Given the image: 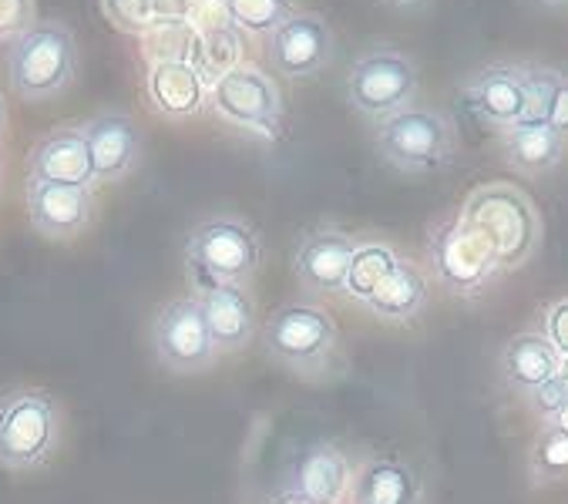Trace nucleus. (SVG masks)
<instances>
[{"label":"nucleus","mask_w":568,"mask_h":504,"mask_svg":"<svg viewBox=\"0 0 568 504\" xmlns=\"http://www.w3.org/2000/svg\"><path fill=\"white\" fill-rule=\"evenodd\" d=\"M333 54V34L320 14H293L270 34V61L283 78H310Z\"/></svg>","instance_id":"dca6fc26"},{"label":"nucleus","mask_w":568,"mask_h":504,"mask_svg":"<svg viewBox=\"0 0 568 504\" xmlns=\"http://www.w3.org/2000/svg\"><path fill=\"white\" fill-rule=\"evenodd\" d=\"M558 366H561V356L541 333L511 336L498 356V370H501L505 387L521 394V397H528L535 387L551 381V376L558 373Z\"/></svg>","instance_id":"6ab92c4d"},{"label":"nucleus","mask_w":568,"mask_h":504,"mask_svg":"<svg viewBox=\"0 0 568 504\" xmlns=\"http://www.w3.org/2000/svg\"><path fill=\"white\" fill-rule=\"evenodd\" d=\"M505 159L525 175H545L561 162L565 142L551 124H515L505 132Z\"/></svg>","instance_id":"5701e85b"},{"label":"nucleus","mask_w":568,"mask_h":504,"mask_svg":"<svg viewBox=\"0 0 568 504\" xmlns=\"http://www.w3.org/2000/svg\"><path fill=\"white\" fill-rule=\"evenodd\" d=\"M521 81H525V118L518 124H548L555 94L565 78L551 68H521Z\"/></svg>","instance_id":"cd10ccee"},{"label":"nucleus","mask_w":568,"mask_h":504,"mask_svg":"<svg viewBox=\"0 0 568 504\" xmlns=\"http://www.w3.org/2000/svg\"><path fill=\"white\" fill-rule=\"evenodd\" d=\"M430 270L447 293L462 300L485 296L501 273L491 245L465 219L444 222L430 232Z\"/></svg>","instance_id":"423d86ee"},{"label":"nucleus","mask_w":568,"mask_h":504,"mask_svg":"<svg viewBox=\"0 0 568 504\" xmlns=\"http://www.w3.org/2000/svg\"><path fill=\"white\" fill-rule=\"evenodd\" d=\"M397 266H400V256L394 252V245H387L381 239L357 242L354 260H351V273H347V296L367 303L387 283V276Z\"/></svg>","instance_id":"393cba45"},{"label":"nucleus","mask_w":568,"mask_h":504,"mask_svg":"<svg viewBox=\"0 0 568 504\" xmlns=\"http://www.w3.org/2000/svg\"><path fill=\"white\" fill-rule=\"evenodd\" d=\"M528 407H531V414H538L541 421H555L565 407H568V381L561 373H555L551 381H545L541 387H535L528 397Z\"/></svg>","instance_id":"c756f323"},{"label":"nucleus","mask_w":568,"mask_h":504,"mask_svg":"<svg viewBox=\"0 0 568 504\" xmlns=\"http://www.w3.org/2000/svg\"><path fill=\"white\" fill-rule=\"evenodd\" d=\"M377 152L387 165L407 175L440 169L454 155V124L430 108H404L381 121Z\"/></svg>","instance_id":"39448f33"},{"label":"nucleus","mask_w":568,"mask_h":504,"mask_svg":"<svg viewBox=\"0 0 568 504\" xmlns=\"http://www.w3.org/2000/svg\"><path fill=\"white\" fill-rule=\"evenodd\" d=\"M551 129L565 139L568 135V78L561 81L558 94H555V104H551V118H548Z\"/></svg>","instance_id":"473e14b6"},{"label":"nucleus","mask_w":568,"mask_h":504,"mask_svg":"<svg viewBox=\"0 0 568 504\" xmlns=\"http://www.w3.org/2000/svg\"><path fill=\"white\" fill-rule=\"evenodd\" d=\"M551 427H558V431H565V434H568V407H565V411H561V414L551 421Z\"/></svg>","instance_id":"f704fd0d"},{"label":"nucleus","mask_w":568,"mask_h":504,"mask_svg":"<svg viewBox=\"0 0 568 504\" xmlns=\"http://www.w3.org/2000/svg\"><path fill=\"white\" fill-rule=\"evenodd\" d=\"M31 0H0V41L21 38L31 31Z\"/></svg>","instance_id":"7c9ffc66"},{"label":"nucleus","mask_w":568,"mask_h":504,"mask_svg":"<svg viewBox=\"0 0 568 504\" xmlns=\"http://www.w3.org/2000/svg\"><path fill=\"white\" fill-rule=\"evenodd\" d=\"M28 212L41 235L68 239L78 235L91 219V192L84 185H58V182H31L28 185Z\"/></svg>","instance_id":"a211bd4d"},{"label":"nucleus","mask_w":568,"mask_h":504,"mask_svg":"<svg viewBox=\"0 0 568 504\" xmlns=\"http://www.w3.org/2000/svg\"><path fill=\"white\" fill-rule=\"evenodd\" d=\"M357 242L339 225H316L296 245V280L313 296H336L347 293V273Z\"/></svg>","instance_id":"f8f14e48"},{"label":"nucleus","mask_w":568,"mask_h":504,"mask_svg":"<svg viewBox=\"0 0 568 504\" xmlns=\"http://www.w3.org/2000/svg\"><path fill=\"white\" fill-rule=\"evenodd\" d=\"M427 300H430V286H427L424 273H420L414 263L400 260V266L387 276V283H384L364 306H367L371 316H377L381 323L400 326V323L417 320V316L424 313Z\"/></svg>","instance_id":"4be33fe9"},{"label":"nucleus","mask_w":568,"mask_h":504,"mask_svg":"<svg viewBox=\"0 0 568 504\" xmlns=\"http://www.w3.org/2000/svg\"><path fill=\"white\" fill-rule=\"evenodd\" d=\"M74 68H78L74 38L61 24H34L31 31H24L14 41L8 61L11 88L28 101H48L61 94L71 84Z\"/></svg>","instance_id":"20e7f679"},{"label":"nucleus","mask_w":568,"mask_h":504,"mask_svg":"<svg viewBox=\"0 0 568 504\" xmlns=\"http://www.w3.org/2000/svg\"><path fill=\"white\" fill-rule=\"evenodd\" d=\"M88 142L91 175L94 182H119L125 179L142 155V132L139 124L122 111H104L91 118L81 129Z\"/></svg>","instance_id":"4468645a"},{"label":"nucleus","mask_w":568,"mask_h":504,"mask_svg":"<svg viewBox=\"0 0 568 504\" xmlns=\"http://www.w3.org/2000/svg\"><path fill=\"white\" fill-rule=\"evenodd\" d=\"M465 101H468V108L485 124H495V129H505V132L515 129V124L525 118V81H521V68H511V64L485 68L465 88Z\"/></svg>","instance_id":"f3484780"},{"label":"nucleus","mask_w":568,"mask_h":504,"mask_svg":"<svg viewBox=\"0 0 568 504\" xmlns=\"http://www.w3.org/2000/svg\"><path fill=\"white\" fill-rule=\"evenodd\" d=\"M558 356H568V300H558L545 310V333H541Z\"/></svg>","instance_id":"2f4dec72"},{"label":"nucleus","mask_w":568,"mask_h":504,"mask_svg":"<svg viewBox=\"0 0 568 504\" xmlns=\"http://www.w3.org/2000/svg\"><path fill=\"white\" fill-rule=\"evenodd\" d=\"M215 114L225 121L243 124V129L256 132H280V118H283V98L280 88L273 84L270 74L260 68H236L225 78H219L209 88Z\"/></svg>","instance_id":"9b49d317"},{"label":"nucleus","mask_w":568,"mask_h":504,"mask_svg":"<svg viewBox=\"0 0 568 504\" xmlns=\"http://www.w3.org/2000/svg\"><path fill=\"white\" fill-rule=\"evenodd\" d=\"M545 4H568V0H545Z\"/></svg>","instance_id":"4c0bfd02"},{"label":"nucleus","mask_w":568,"mask_h":504,"mask_svg":"<svg viewBox=\"0 0 568 504\" xmlns=\"http://www.w3.org/2000/svg\"><path fill=\"white\" fill-rule=\"evenodd\" d=\"M4 121H8V108H4V98H0V132H4Z\"/></svg>","instance_id":"c9c22d12"},{"label":"nucleus","mask_w":568,"mask_h":504,"mask_svg":"<svg viewBox=\"0 0 568 504\" xmlns=\"http://www.w3.org/2000/svg\"><path fill=\"white\" fill-rule=\"evenodd\" d=\"M209 336L215 343L219 353H236L246 350L256 333H260V313H256V300L250 293L246 283H215L202 293H195Z\"/></svg>","instance_id":"ddd939ff"},{"label":"nucleus","mask_w":568,"mask_h":504,"mask_svg":"<svg viewBox=\"0 0 568 504\" xmlns=\"http://www.w3.org/2000/svg\"><path fill=\"white\" fill-rule=\"evenodd\" d=\"M462 219L491 245L501 270H518L538 252L541 219L518 185H481L478 192L468 195Z\"/></svg>","instance_id":"f03ea898"},{"label":"nucleus","mask_w":568,"mask_h":504,"mask_svg":"<svg viewBox=\"0 0 568 504\" xmlns=\"http://www.w3.org/2000/svg\"><path fill=\"white\" fill-rule=\"evenodd\" d=\"M558 373H561L565 381H568V356H561V366H558Z\"/></svg>","instance_id":"e433bc0d"},{"label":"nucleus","mask_w":568,"mask_h":504,"mask_svg":"<svg viewBox=\"0 0 568 504\" xmlns=\"http://www.w3.org/2000/svg\"><path fill=\"white\" fill-rule=\"evenodd\" d=\"M263 350L273 363L310 384H326L347 366V353L333 316L306 300L286 303L270 316L263 330Z\"/></svg>","instance_id":"f257e3e1"},{"label":"nucleus","mask_w":568,"mask_h":504,"mask_svg":"<svg viewBox=\"0 0 568 504\" xmlns=\"http://www.w3.org/2000/svg\"><path fill=\"white\" fill-rule=\"evenodd\" d=\"M225 18L253 34H273L283 21L293 18L290 0H222Z\"/></svg>","instance_id":"bb28decb"},{"label":"nucleus","mask_w":568,"mask_h":504,"mask_svg":"<svg viewBox=\"0 0 568 504\" xmlns=\"http://www.w3.org/2000/svg\"><path fill=\"white\" fill-rule=\"evenodd\" d=\"M61 437V411L44 391H11L0 397V467L34 471Z\"/></svg>","instance_id":"7ed1b4c3"},{"label":"nucleus","mask_w":568,"mask_h":504,"mask_svg":"<svg viewBox=\"0 0 568 504\" xmlns=\"http://www.w3.org/2000/svg\"><path fill=\"white\" fill-rule=\"evenodd\" d=\"M414 91L417 71L397 51H371L357 58L347 78V101L371 121H387L390 114L410 108Z\"/></svg>","instance_id":"6e6552de"},{"label":"nucleus","mask_w":568,"mask_h":504,"mask_svg":"<svg viewBox=\"0 0 568 504\" xmlns=\"http://www.w3.org/2000/svg\"><path fill=\"white\" fill-rule=\"evenodd\" d=\"M108 18L115 21L125 31H142L152 21L165 18V4L162 0H104Z\"/></svg>","instance_id":"c85d7f7f"},{"label":"nucleus","mask_w":568,"mask_h":504,"mask_svg":"<svg viewBox=\"0 0 568 504\" xmlns=\"http://www.w3.org/2000/svg\"><path fill=\"white\" fill-rule=\"evenodd\" d=\"M357 457L339 441H310L296 447L286 464L283 484L310 497L313 504H351Z\"/></svg>","instance_id":"9d476101"},{"label":"nucleus","mask_w":568,"mask_h":504,"mask_svg":"<svg viewBox=\"0 0 568 504\" xmlns=\"http://www.w3.org/2000/svg\"><path fill=\"white\" fill-rule=\"evenodd\" d=\"M263 504H313V501H310V497H303L300 491H293V487L280 484L276 491H270V494L263 497Z\"/></svg>","instance_id":"72a5a7b5"},{"label":"nucleus","mask_w":568,"mask_h":504,"mask_svg":"<svg viewBox=\"0 0 568 504\" xmlns=\"http://www.w3.org/2000/svg\"><path fill=\"white\" fill-rule=\"evenodd\" d=\"M189 64L199 71L205 88H212L219 78H225L230 71L243 68V34H240V28L225 18L222 24H212L209 31H202L195 38V44H192Z\"/></svg>","instance_id":"b1692460"},{"label":"nucleus","mask_w":568,"mask_h":504,"mask_svg":"<svg viewBox=\"0 0 568 504\" xmlns=\"http://www.w3.org/2000/svg\"><path fill=\"white\" fill-rule=\"evenodd\" d=\"M185 256L222 283H250L260 270L263 245L250 222L236 215H212L189 232Z\"/></svg>","instance_id":"0eeeda50"},{"label":"nucleus","mask_w":568,"mask_h":504,"mask_svg":"<svg viewBox=\"0 0 568 504\" xmlns=\"http://www.w3.org/2000/svg\"><path fill=\"white\" fill-rule=\"evenodd\" d=\"M31 182H58V185H91V159L88 142L78 129H58L41 139L31 152Z\"/></svg>","instance_id":"aec40b11"},{"label":"nucleus","mask_w":568,"mask_h":504,"mask_svg":"<svg viewBox=\"0 0 568 504\" xmlns=\"http://www.w3.org/2000/svg\"><path fill=\"white\" fill-rule=\"evenodd\" d=\"M152 350L172 373H202L215 363L219 350L209 336L202 306L195 296L165 303L152 320Z\"/></svg>","instance_id":"1a4fd4ad"},{"label":"nucleus","mask_w":568,"mask_h":504,"mask_svg":"<svg viewBox=\"0 0 568 504\" xmlns=\"http://www.w3.org/2000/svg\"><path fill=\"white\" fill-rule=\"evenodd\" d=\"M528 481L535 487L568 481V434L545 424L528 451Z\"/></svg>","instance_id":"a878e982"},{"label":"nucleus","mask_w":568,"mask_h":504,"mask_svg":"<svg viewBox=\"0 0 568 504\" xmlns=\"http://www.w3.org/2000/svg\"><path fill=\"white\" fill-rule=\"evenodd\" d=\"M351 504H427L424 474L394 454L357 457Z\"/></svg>","instance_id":"2eb2a0df"},{"label":"nucleus","mask_w":568,"mask_h":504,"mask_svg":"<svg viewBox=\"0 0 568 504\" xmlns=\"http://www.w3.org/2000/svg\"><path fill=\"white\" fill-rule=\"evenodd\" d=\"M149 98L172 121L192 118L205 101V81L189 61H159L149 71Z\"/></svg>","instance_id":"412c9836"}]
</instances>
